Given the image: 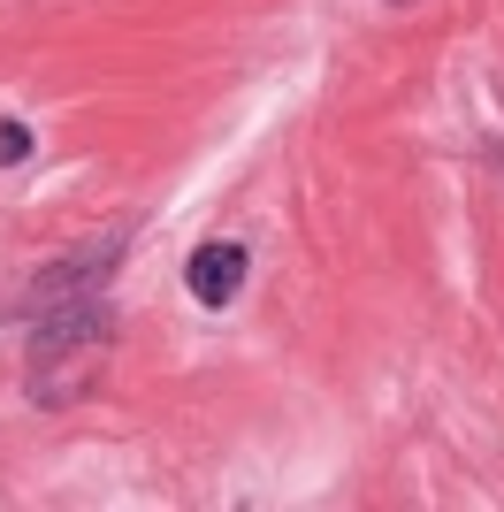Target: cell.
Masks as SVG:
<instances>
[{
	"label": "cell",
	"instance_id": "obj_1",
	"mask_svg": "<svg viewBox=\"0 0 504 512\" xmlns=\"http://www.w3.org/2000/svg\"><path fill=\"white\" fill-rule=\"evenodd\" d=\"M245 276H252V253L237 245V237L199 245V253H191V268H184V283H191V299H199V306H230L237 291H245Z\"/></svg>",
	"mask_w": 504,
	"mask_h": 512
}]
</instances>
